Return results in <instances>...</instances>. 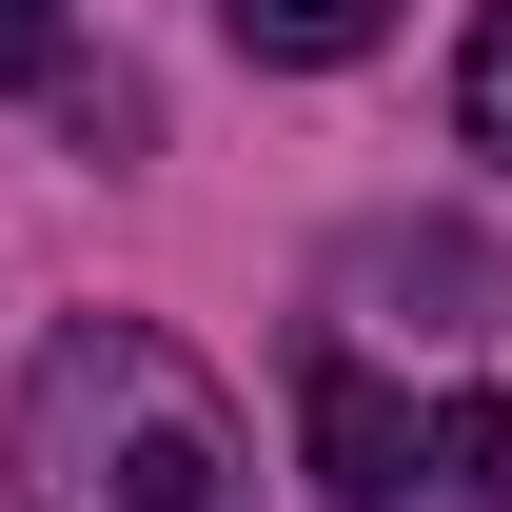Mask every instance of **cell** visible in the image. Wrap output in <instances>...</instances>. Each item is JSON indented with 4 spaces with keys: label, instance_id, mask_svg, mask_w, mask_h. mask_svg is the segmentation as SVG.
Returning <instances> with one entry per match:
<instances>
[{
    "label": "cell",
    "instance_id": "6da1fadb",
    "mask_svg": "<svg viewBox=\"0 0 512 512\" xmlns=\"http://www.w3.org/2000/svg\"><path fill=\"white\" fill-rule=\"evenodd\" d=\"M20 512H256V453L158 316H60L20 355Z\"/></svg>",
    "mask_w": 512,
    "mask_h": 512
},
{
    "label": "cell",
    "instance_id": "7a4b0ae2",
    "mask_svg": "<svg viewBox=\"0 0 512 512\" xmlns=\"http://www.w3.org/2000/svg\"><path fill=\"white\" fill-rule=\"evenodd\" d=\"M296 434H316V493H335V512H394V493H414V414H394L355 355L296 375Z\"/></svg>",
    "mask_w": 512,
    "mask_h": 512
},
{
    "label": "cell",
    "instance_id": "3957f363",
    "mask_svg": "<svg viewBox=\"0 0 512 512\" xmlns=\"http://www.w3.org/2000/svg\"><path fill=\"white\" fill-rule=\"evenodd\" d=\"M217 20H237V60H375L394 0H217Z\"/></svg>",
    "mask_w": 512,
    "mask_h": 512
},
{
    "label": "cell",
    "instance_id": "277c9868",
    "mask_svg": "<svg viewBox=\"0 0 512 512\" xmlns=\"http://www.w3.org/2000/svg\"><path fill=\"white\" fill-rule=\"evenodd\" d=\"M453 119L473 158H512V0H473V40H453Z\"/></svg>",
    "mask_w": 512,
    "mask_h": 512
},
{
    "label": "cell",
    "instance_id": "5b68a950",
    "mask_svg": "<svg viewBox=\"0 0 512 512\" xmlns=\"http://www.w3.org/2000/svg\"><path fill=\"white\" fill-rule=\"evenodd\" d=\"M434 473L473 512H512V394H453V414H434Z\"/></svg>",
    "mask_w": 512,
    "mask_h": 512
},
{
    "label": "cell",
    "instance_id": "8992f818",
    "mask_svg": "<svg viewBox=\"0 0 512 512\" xmlns=\"http://www.w3.org/2000/svg\"><path fill=\"white\" fill-rule=\"evenodd\" d=\"M60 60V0H0V79H40Z\"/></svg>",
    "mask_w": 512,
    "mask_h": 512
}]
</instances>
